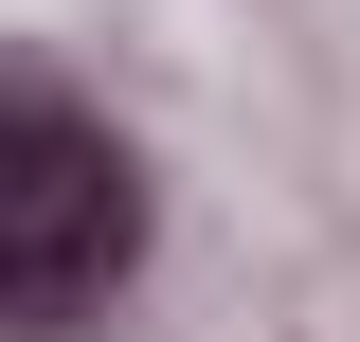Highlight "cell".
Returning <instances> with one entry per match:
<instances>
[{"label":"cell","instance_id":"1","mask_svg":"<svg viewBox=\"0 0 360 342\" xmlns=\"http://www.w3.org/2000/svg\"><path fill=\"white\" fill-rule=\"evenodd\" d=\"M144 289V144L72 72H0V342H90Z\"/></svg>","mask_w":360,"mask_h":342}]
</instances>
